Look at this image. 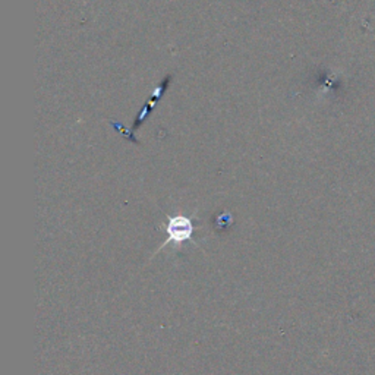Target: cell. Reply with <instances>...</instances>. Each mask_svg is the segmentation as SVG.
Listing matches in <instances>:
<instances>
[{"label":"cell","instance_id":"cell-1","mask_svg":"<svg viewBox=\"0 0 375 375\" xmlns=\"http://www.w3.org/2000/svg\"><path fill=\"white\" fill-rule=\"evenodd\" d=\"M167 241L163 243V247L167 243L180 245L185 241L191 239L193 226L192 222L185 216H175L167 220Z\"/></svg>","mask_w":375,"mask_h":375}]
</instances>
